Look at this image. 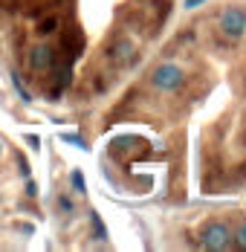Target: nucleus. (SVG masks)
Instances as JSON below:
<instances>
[{
    "mask_svg": "<svg viewBox=\"0 0 246 252\" xmlns=\"http://www.w3.org/2000/svg\"><path fill=\"white\" fill-rule=\"evenodd\" d=\"M58 206H61L64 212H73V200H70V197H58Z\"/></svg>",
    "mask_w": 246,
    "mask_h": 252,
    "instance_id": "f8f14e48",
    "label": "nucleus"
},
{
    "mask_svg": "<svg viewBox=\"0 0 246 252\" xmlns=\"http://www.w3.org/2000/svg\"><path fill=\"white\" fill-rule=\"evenodd\" d=\"M26 194L35 197V194H38V183H29V186H26Z\"/></svg>",
    "mask_w": 246,
    "mask_h": 252,
    "instance_id": "2eb2a0df",
    "label": "nucleus"
},
{
    "mask_svg": "<svg viewBox=\"0 0 246 252\" xmlns=\"http://www.w3.org/2000/svg\"><path fill=\"white\" fill-rule=\"evenodd\" d=\"M61 139H64V142H70V145H75V148H81V151H90V145L84 142V136H81V133H61Z\"/></svg>",
    "mask_w": 246,
    "mask_h": 252,
    "instance_id": "1a4fd4ad",
    "label": "nucleus"
},
{
    "mask_svg": "<svg viewBox=\"0 0 246 252\" xmlns=\"http://www.w3.org/2000/svg\"><path fill=\"white\" fill-rule=\"evenodd\" d=\"M232 244H235L238 250H246V223H241V226H238V232L232 235Z\"/></svg>",
    "mask_w": 246,
    "mask_h": 252,
    "instance_id": "9b49d317",
    "label": "nucleus"
},
{
    "mask_svg": "<svg viewBox=\"0 0 246 252\" xmlns=\"http://www.w3.org/2000/svg\"><path fill=\"white\" fill-rule=\"evenodd\" d=\"M183 81H185V70H183L180 64H174V61H162V64L151 73V84H154L156 90H162V93L180 90Z\"/></svg>",
    "mask_w": 246,
    "mask_h": 252,
    "instance_id": "f257e3e1",
    "label": "nucleus"
},
{
    "mask_svg": "<svg viewBox=\"0 0 246 252\" xmlns=\"http://www.w3.org/2000/svg\"><path fill=\"white\" fill-rule=\"evenodd\" d=\"M90 226H93V232H96V241H107V226L101 223L98 212H90Z\"/></svg>",
    "mask_w": 246,
    "mask_h": 252,
    "instance_id": "423d86ee",
    "label": "nucleus"
},
{
    "mask_svg": "<svg viewBox=\"0 0 246 252\" xmlns=\"http://www.w3.org/2000/svg\"><path fill=\"white\" fill-rule=\"evenodd\" d=\"M12 87L18 90V96L24 99V104H32V93L24 87V81H21V76H18V73H12Z\"/></svg>",
    "mask_w": 246,
    "mask_h": 252,
    "instance_id": "0eeeda50",
    "label": "nucleus"
},
{
    "mask_svg": "<svg viewBox=\"0 0 246 252\" xmlns=\"http://www.w3.org/2000/svg\"><path fill=\"white\" fill-rule=\"evenodd\" d=\"M203 250H212V252H223L232 247V232L226 223H209L203 229V241H200Z\"/></svg>",
    "mask_w": 246,
    "mask_h": 252,
    "instance_id": "7ed1b4c3",
    "label": "nucleus"
},
{
    "mask_svg": "<svg viewBox=\"0 0 246 252\" xmlns=\"http://www.w3.org/2000/svg\"><path fill=\"white\" fill-rule=\"evenodd\" d=\"M55 29H58V18H44L38 24V35H52Z\"/></svg>",
    "mask_w": 246,
    "mask_h": 252,
    "instance_id": "9d476101",
    "label": "nucleus"
},
{
    "mask_svg": "<svg viewBox=\"0 0 246 252\" xmlns=\"http://www.w3.org/2000/svg\"><path fill=\"white\" fill-rule=\"evenodd\" d=\"M217 26H220L223 38H229V41L246 38V9H241V6H226L220 12Z\"/></svg>",
    "mask_w": 246,
    "mask_h": 252,
    "instance_id": "f03ea898",
    "label": "nucleus"
},
{
    "mask_svg": "<svg viewBox=\"0 0 246 252\" xmlns=\"http://www.w3.org/2000/svg\"><path fill=\"white\" fill-rule=\"evenodd\" d=\"M203 3H209V0H185V9H197V6H203Z\"/></svg>",
    "mask_w": 246,
    "mask_h": 252,
    "instance_id": "4468645a",
    "label": "nucleus"
},
{
    "mask_svg": "<svg viewBox=\"0 0 246 252\" xmlns=\"http://www.w3.org/2000/svg\"><path fill=\"white\" fill-rule=\"evenodd\" d=\"M26 64H29V70H32V73H47V70L55 67V50L47 47V44H38V47H32V50H29Z\"/></svg>",
    "mask_w": 246,
    "mask_h": 252,
    "instance_id": "20e7f679",
    "label": "nucleus"
},
{
    "mask_svg": "<svg viewBox=\"0 0 246 252\" xmlns=\"http://www.w3.org/2000/svg\"><path fill=\"white\" fill-rule=\"evenodd\" d=\"M26 142H29V148H35V151H38V148H41V139H38V136H32V133H29V136H26Z\"/></svg>",
    "mask_w": 246,
    "mask_h": 252,
    "instance_id": "ddd939ff",
    "label": "nucleus"
},
{
    "mask_svg": "<svg viewBox=\"0 0 246 252\" xmlns=\"http://www.w3.org/2000/svg\"><path fill=\"white\" fill-rule=\"evenodd\" d=\"M70 183H73L75 194H87V183H84V174L75 168V171H70Z\"/></svg>",
    "mask_w": 246,
    "mask_h": 252,
    "instance_id": "6e6552de",
    "label": "nucleus"
},
{
    "mask_svg": "<svg viewBox=\"0 0 246 252\" xmlns=\"http://www.w3.org/2000/svg\"><path fill=\"white\" fill-rule=\"evenodd\" d=\"M130 55H133V44H130V41H119V44L113 47V61H119V64L130 61Z\"/></svg>",
    "mask_w": 246,
    "mask_h": 252,
    "instance_id": "39448f33",
    "label": "nucleus"
}]
</instances>
